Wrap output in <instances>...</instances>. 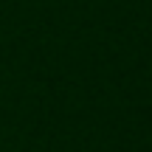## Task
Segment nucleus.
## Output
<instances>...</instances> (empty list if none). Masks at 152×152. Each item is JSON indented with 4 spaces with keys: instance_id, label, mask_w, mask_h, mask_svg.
<instances>
[]
</instances>
